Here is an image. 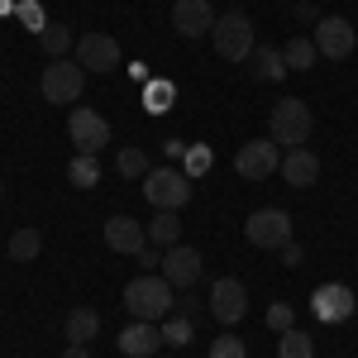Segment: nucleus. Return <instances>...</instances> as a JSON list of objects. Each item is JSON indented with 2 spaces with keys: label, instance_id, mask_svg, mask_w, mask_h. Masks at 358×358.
Instances as JSON below:
<instances>
[{
  "label": "nucleus",
  "instance_id": "1",
  "mask_svg": "<svg viewBox=\"0 0 358 358\" xmlns=\"http://www.w3.org/2000/svg\"><path fill=\"white\" fill-rule=\"evenodd\" d=\"M177 287L167 282L163 273H138L129 287H124V310H129V320H163L167 310H172V296Z\"/></svg>",
  "mask_w": 358,
  "mask_h": 358
},
{
  "label": "nucleus",
  "instance_id": "2",
  "mask_svg": "<svg viewBox=\"0 0 358 358\" xmlns=\"http://www.w3.org/2000/svg\"><path fill=\"white\" fill-rule=\"evenodd\" d=\"M210 43H215V53H220L224 62H248V57H253V48H258L253 24H248L244 10L220 15V20H215V29H210Z\"/></svg>",
  "mask_w": 358,
  "mask_h": 358
},
{
  "label": "nucleus",
  "instance_id": "3",
  "mask_svg": "<svg viewBox=\"0 0 358 358\" xmlns=\"http://www.w3.org/2000/svg\"><path fill=\"white\" fill-rule=\"evenodd\" d=\"M268 124H273V143L306 148V138H310V129H315V115H310V106H306V101L282 96V101L273 106V115H268Z\"/></svg>",
  "mask_w": 358,
  "mask_h": 358
},
{
  "label": "nucleus",
  "instance_id": "4",
  "mask_svg": "<svg viewBox=\"0 0 358 358\" xmlns=\"http://www.w3.org/2000/svg\"><path fill=\"white\" fill-rule=\"evenodd\" d=\"M143 196L153 210H182L192 201V177L182 167H148L143 177Z\"/></svg>",
  "mask_w": 358,
  "mask_h": 358
},
{
  "label": "nucleus",
  "instance_id": "5",
  "mask_svg": "<svg viewBox=\"0 0 358 358\" xmlns=\"http://www.w3.org/2000/svg\"><path fill=\"white\" fill-rule=\"evenodd\" d=\"M43 101H53V106H77V96H82L86 86V67L77 57H57L43 67Z\"/></svg>",
  "mask_w": 358,
  "mask_h": 358
},
{
  "label": "nucleus",
  "instance_id": "6",
  "mask_svg": "<svg viewBox=\"0 0 358 358\" xmlns=\"http://www.w3.org/2000/svg\"><path fill=\"white\" fill-rule=\"evenodd\" d=\"M67 138L77 143V153H91L96 158L110 143V120L96 115L91 106H72V115H67Z\"/></svg>",
  "mask_w": 358,
  "mask_h": 358
},
{
  "label": "nucleus",
  "instance_id": "7",
  "mask_svg": "<svg viewBox=\"0 0 358 358\" xmlns=\"http://www.w3.org/2000/svg\"><path fill=\"white\" fill-rule=\"evenodd\" d=\"M310 43H315V53L320 57H334V62H344V57L354 53L358 43V29L344 20V15H325V20H315V34H310Z\"/></svg>",
  "mask_w": 358,
  "mask_h": 358
},
{
  "label": "nucleus",
  "instance_id": "8",
  "mask_svg": "<svg viewBox=\"0 0 358 358\" xmlns=\"http://www.w3.org/2000/svg\"><path fill=\"white\" fill-rule=\"evenodd\" d=\"M244 239L253 248H282L287 239H292V215H287V210H277V206L253 210V215L244 220Z\"/></svg>",
  "mask_w": 358,
  "mask_h": 358
},
{
  "label": "nucleus",
  "instance_id": "9",
  "mask_svg": "<svg viewBox=\"0 0 358 358\" xmlns=\"http://www.w3.org/2000/svg\"><path fill=\"white\" fill-rule=\"evenodd\" d=\"M234 167H239L244 182H263V177H273L277 167H282V153H277L273 138H248L234 153Z\"/></svg>",
  "mask_w": 358,
  "mask_h": 358
},
{
  "label": "nucleus",
  "instance_id": "10",
  "mask_svg": "<svg viewBox=\"0 0 358 358\" xmlns=\"http://www.w3.org/2000/svg\"><path fill=\"white\" fill-rule=\"evenodd\" d=\"M354 306H358V296L344 282H325V287L310 292V310H315L320 325H344V320L354 315Z\"/></svg>",
  "mask_w": 358,
  "mask_h": 358
},
{
  "label": "nucleus",
  "instance_id": "11",
  "mask_svg": "<svg viewBox=\"0 0 358 358\" xmlns=\"http://www.w3.org/2000/svg\"><path fill=\"white\" fill-rule=\"evenodd\" d=\"M248 310V292L239 277H215L210 282V315L220 320V325H239Z\"/></svg>",
  "mask_w": 358,
  "mask_h": 358
},
{
  "label": "nucleus",
  "instance_id": "12",
  "mask_svg": "<svg viewBox=\"0 0 358 358\" xmlns=\"http://www.w3.org/2000/svg\"><path fill=\"white\" fill-rule=\"evenodd\" d=\"M72 53H77V62H82L86 72H115L120 67V43H115L110 34H82Z\"/></svg>",
  "mask_w": 358,
  "mask_h": 358
},
{
  "label": "nucleus",
  "instance_id": "13",
  "mask_svg": "<svg viewBox=\"0 0 358 358\" xmlns=\"http://www.w3.org/2000/svg\"><path fill=\"white\" fill-rule=\"evenodd\" d=\"M215 10H210V0H177L172 5V29L182 34V38H206L210 29H215Z\"/></svg>",
  "mask_w": 358,
  "mask_h": 358
},
{
  "label": "nucleus",
  "instance_id": "14",
  "mask_svg": "<svg viewBox=\"0 0 358 358\" xmlns=\"http://www.w3.org/2000/svg\"><path fill=\"white\" fill-rule=\"evenodd\" d=\"M163 277L172 287H196V277H201V253H196L192 244L163 248Z\"/></svg>",
  "mask_w": 358,
  "mask_h": 358
},
{
  "label": "nucleus",
  "instance_id": "15",
  "mask_svg": "<svg viewBox=\"0 0 358 358\" xmlns=\"http://www.w3.org/2000/svg\"><path fill=\"white\" fill-rule=\"evenodd\" d=\"M163 349V330L153 325V320H129L124 330H120V354L129 358H153Z\"/></svg>",
  "mask_w": 358,
  "mask_h": 358
},
{
  "label": "nucleus",
  "instance_id": "16",
  "mask_svg": "<svg viewBox=\"0 0 358 358\" xmlns=\"http://www.w3.org/2000/svg\"><path fill=\"white\" fill-rule=\"evenodd\" d=\"M106 244H110L115 253H129V258H134L138 248H148V229H143L134 215H110V220H106Z\"/></svg>",
  "mask_w": 358,
  "mask_h": 358
},
{
  "label": "nucleus",
  "instance_id": "17",
  "mask_svg": "<svg viewBox=\"0 0 358 358\" xmlns=\"http://www.w3.org/2000/svg\"><path fill=\"white\" fill-rule=\"evenodd\" d=\"M282 182H287V187H310V182H320V158H315L310 148H287V153H282Z\"/></svg>",
  "mask_w": 358,
  "mask_h": 358
},
{
  "label": "nucleus",
  "instance_id": "18",
  "mask_svg": "<svg viewBox=\"0 0 358 358\" xmlns=\"http://www.w3.org/2000/svg\"><path fill=\"white\" fill-rule=\"evenodd\" d=\"M62 330H67V344H91V339L101 334V315H96L91 306H77V310L67 315Z\"/></svg>",
  "mask_w": 358,
  "mask_h": 358
},
{
  "label": "nucleus",
  "instance_id": "19",
  "mask_svg": "<svg viewBox=\"0 0 358 358\" xmlns=\"http://www.w3.org/2000/svg\"><path fill=\"white\" fill-rule=\"evenodd\" d=\"M148 244H153V248L182 244V220H177V210H158V215L148 220Z\"/></svg>",
  "mask_w": 358,
  "mask_h": 358
},
{
  "label": "nucleus",
  "instance_id": "20",
  "mask_svg": "<svg viewBox=\"0 0 358 358\" xmlns=\"http://www.w3.org/2000/svg\"><path fill=\"white\" fill-rule=\"evenodd\" d=\"M248 72H253L258 82H282V77H287L282 48H253V57H248Z\"/></svg>",
  "mask_w": 358,
  "mask_h": 358
},
{
  "label": "nucleus",
  "instance_id": "21",
  "mask_svg": "<svg viewBox=\"0 0 358 358\" xmlns=\"http://www.w3.org/2000/svg\"><path fill=\"white\" fill-rule=\"evenodd\" d=\"M315 43H310V38H287V43H282V62H287V72H310V67H315Z\"/></svg>",
  "mask_w": 358,
  "mask_h": 358
},
{
  "label": "nucleus",
  "instance_id": "22",
  "mask_svg": "<svg viewBox=\"0 0 358 358\" xmlns=\"http://www.w3.org/2000/svg\"><path fill=\"white\" fill-rule=\"evenodd\" d=\"M38 43H43V53L53 57V62L77 48V38H72V29H67V24H43V29H38Z\"/></svg>",
  "mask_w": 358,
  "mask_h": 358
},
{
  "label": "nucleus",
  "instance_id": "23",
  "mask_svg": "<svg viewBox=\"0 0 358 358\" xmlns=\"http://www.w3.org/2000/svg\"><path fill=\"white\" fill-rule=\"evenodd\" d=\"M38 248H43V234H38V229H15V234H10V258H15V263H34Z\"/></svg>",
  "mask_w": 358,
  "mask_h": 358
},
{
  "label": "nucleus",
  "instance_id": "24",
  "mask_svg": "<svg viewBox=\"0 0 358 358\" xmlns=\"http://www.w3.org/2000/svg\"><path fill=\"white\" fill-rule=\"evenodd\" d=\"M67 177H72V187H82V192H91V187L101 182V163H96L91 153H77V158L67 163Z\"/></svg>",
  "mask_w": 358,
  "mask_h": 358
},
{
  "label": "nucleus",
  "instance_id": "25",
  "mask_svg": "<svg viewBox=\"0 0 358 358\" xmlns=\"http://www.w3.org/2000/svg\"><path fill=\"white\" fill-rule=\"evenodd\" d=\"M277 358H315V339L301 330H282L277 339Z\"/></svg>",
  "mask_w": 358,
  "mask_h": 358
},
{
  "label": "nucleus",
  "instance_id": "26",
  "mask_svg": "<svg viewBox=\"0 0 358 358\" xmlns=\"http://www.w3.org/2000/svg\"><path fill=\"white\" fill-rule=\"evenodd\" d=\"M172 101H177V86H172V82H148V86H143V106H148L153 115L172 110Z\"/></svg>",
  "mask_w": 358,
  "mask_h": 358
},
{
  "label": "nucleus",
  "instance_id": "27",
  "mask_svg": "<svg viewBox=\"0 0 358 358\" xmlns=\"http://www.w3.org/2000/svg\"><path fill=\"white\" fill-rule=\"evenodd\" d=\"M206 358H248V344L239 339V334H215Z\"/></svg>",
  "mask_w": 358,
  "mask_h": 358
},
{
  "label": "nucleus",
  "instance_id": "28",
  "mask_svg": "<svg viewBox=\"0 0 358 358\" xmlns=\"http://www.w3.org/2000/svg\"><path fill=\"white\" fill-rule=\"evenodd\" d=\"M115 167H120V177H148V158H143V148H120Z\"/></svg>",
  "mask_w": 358,
  "mask_h": 358
},
{
  "label": "nucleus",
  "instance_id": "29",
  "mask_svg": "<svg viewBox=\"0 0 358 358\" xmlns=\"http://www.w3.org/2000/svg\"><path fill=\"white\" fill-rule=\"evenodd\" d=\"M163 339H167V344H192V339H196L192 320H187V315H177V320H167V325H163Z\"/></svg>",
  "mask_w": 358,
  "mask_h": 358
},
{
  "label": "nucleus",
  "instance_id": "30",
  "mask_svg": "<svg viewBox=\"0 0 358 358\" xmlns=\"http://www.w3.org/2000/svg\"><path fill=\"white\" fill-rule=\"evenodd\" d=\"M292 320H296V310H292L287 301H277L273 310H268V325H273L277 334H282V330H292Z\"/></svg>",
  "mask_w": 358,
  "mask_h": 358
},
{
  "label": "nucleus",
  "instance_id": "31",
  "mask_svg": "<svg viewBox=\"0 0 358 358\" xmlns=\"http://www.w3.org/2000/svg\"><path fill=\"white\" fill-rule=\"evenodd\" d=\"M277 253H282V268H301V263H306V253H301V244H296V239H287Z\"/></svg>",
  "mask_w": 358,
  "mask_h": 358
},
{
  "label": "nucleus",
  "instance_id": "32",
  "mask_svg": "<svg viewBox=\"0 0 358 358\" xmlns=\"http://www.w3.org/2000/svg\"><path fill=\"white\" fill-rule=\"evenodd\" d=\"M134 263L143 268V273H153V268H163V253L148 244V248H138V253H134Z\"/></svg>",
  "mask_w": 358,
  "mask_h": 358
},
{
  "label": "nucleus",
  "instance_id": "33",
  "mask_svg": "<svg viewBox=\"0 0 358 358\" xmlns=\"http://www.w3.org/2000/svg\"><path fill=\"white\" fill-rule=\"evenodd\" d=\"M206 167H210V148H192V158H187V167H182V172H187V177H196V172H206Z\"/></svg>",
  "mask_w": 358,
  "mask_h": 358
},
{
  "label": "nucleus",
  "instance_id": "34",
  "mask_svg": "<svg viewBox=\"0 0 358 358\" xmlns=\"http://www.w3.org/2000/svg\"><path fill=\"white\" fill-rule=\"evenodd\" d=\"M20 20H24L29 29H43V10H38V5H20Z\"/></svg>",
  "mask_w": 358,
  "mask_h": 358
},
{
  "label": "nucleus",
  "instance_id": "35",
  "mask_svg": "<svg viewBox=\"0 0 358 358\" xmlns=\"http://www.w3.org/2000/svg\"><path fill=\"white\" fill-rule=\"evenodd\" d=\"M62 358H91V349H86V344H67V349H62Z\"/></svg>",
  "mask_w": 358,
  "mask_h": 358
}]
</instances>
